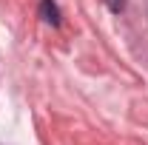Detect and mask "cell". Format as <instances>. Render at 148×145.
<instances>
[{"instance_id":"cell-1","label":"cell","mask_w":148,"mask_h":145,"mask_svg":"<svg viewBox=\"0 0 148 145\" xmlns=\"http://www.w3.org/2000/svg\"><path fill=\"white\" fill-rule=\"evenodd\" d=\"M40 17L49 26H60V9L54 0H40Z\"/></svg>"},{"instance_id":"cell-2","label":"cell","mask_w":148,"mask_h":145,"mask_svg":"<svg viewBox=\"0 0 148 145\" xmlns=\"http://www.w3.org/2000/svg\"><path fill=\"white\" fill-rule=\"evenodd\" d=\"M106 6H108L111 12H123L125 9V0H106Z\"/></svg>"}]
</instances>
